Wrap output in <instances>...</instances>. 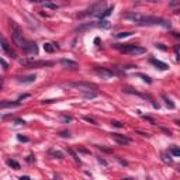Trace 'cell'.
<instances>
[{"label": "cell", "mask_w": 180, "mask_h": 180, "mask_svg": "<svg viewBox=\"0 0 180 180\" xmlns=\"http://www.w3.org/2000/svg\"><path fill=\"white\" fill-rule=\"evenodd\" d=\"M124 18L138 24V25H160V27H165V28H170L172 27L169 20H165L162 17L145 16V14H139V13H127Z\"/></svg>", "instance_id": "obj_1"}, {"label": "cell", "mask_w": 180, "mask_h": 180, "mask_svg": "<svg viewBox=\"0 0 180 180\" xmlns=\"http://www.w3.org/2000/svg\"><path fill=\"white\" fill-rule=\"evenodd\" d=\"M114 48L120 49L123 54L127 55H132V56H138V55H144L146 52L145 48L139 47V45H135V44H125V45H114Z\"/></svg>", "instance_id": "obj_2"}, {"label": "cell", "mask_w": 180, "mask_h": 180, "mask_svg": "<svg viewBox=\"0 0 180 180\" xmlns=\"http://www.w3.org/2000/svg\"><path fill=\"white\" fill-rule=\"evenodd\" d=\"M10 25H11V37H13V41L17 47L21 48V45L24 44V38H23V30L21 27L16 23V21H10Z\"/></svg>", "instance_id": "obj_3"}, {"label": "cell", "mask_w": 180, "mask_h": 180, "mask_svg": "<svg viewBox=\"0 0 180 180\" xmlns=\"http://www.w3.org/2000/svg\"><path fill=\"white\" fill-rule=\"evenodd\" d=\"M65 87H75V89H80L82 92H96L97 86L94 83H89V82H71L66 83Z\"/></svg>", "instance_id": "obj_4"}, {"label": "cell", "mask_w": 180, "mask_h": 180, "mask_svg": "<svg viewBox=\"0 0 180 180\" xmlns=\"http://www.w3.org/2000/svg\"><path fill=\"white\" fill-rule=\"evenodd\" d=\"M20 63L24 68H47L54 66V62L51 61H31V59H20Z\"/></svg>", "instance_id": "obj_5"}, {"label": "cell", "mask_w": 180, "mask_h": 180, "mask_svg": "<svg viewBox=\"0 0 180 180\" xmlns=\"http://www.w3.org/2000/svg\"><path fill=\"white\" fill-rule=\"evenodd\" d=\"M21 49L24 51L25 55H37L38 54V47L35 42L32 41H24V44L21 45Z\"/></svg>", "instance_id": "obj_6"}, {"label": "cell", "mask_w": 180, "mask_h": 180, "mask_svg": "<svg viewBox=\"0 0 180 180\" xmlns=\"http://www.w3.org/2000/svg\"><path fill=\"white\" fill-rule=\"evenodd\" d=\"M0 47H1V49H3V51H4V52H6L10 58H17L16 52L11 49V47L8 45V42L6 41V38H4L3 35H0Z\"/></svg>", "instance_id": "obj_7"}, {"label": "cell", "mask_w": 180, "mask_h": 180, "mask_svg": "<svg viewBox=\"0 0 180 180\" xmlns=\"http://www.w3.org/2000/svg\"><path fill=\"white\" fill-rule=\"evenodd\" d=\"M96 75L97 76H100L102 79H104V80H107V79H111L116 76V73L113 71H110V69H106V68H96Z\"/></svg>", "instance_id": "obj_8"}, {"label": "cell", "mask_w": 180, "mask_h": 180, "mask_svg": "<svg viewBox=\"0 0 180 180\" xmlns=\"http://www.w3.org/2000/svg\"><path fill=\"white\" fill-rule=\"evenodd\" d=\"M111 138L117 142V144H121V145H128V144H131V139H130V138H127L124 135H120V134H111Z\"/></svg>", "instance_id": "obj_9"}, {"label": "cell", "mask_w": 180, "mask_h": 180, "mask_svg": "<svg viewBox=\"0 0 180 180\" xmlns=\"http://www.w3.org/2000/svg\"><path fill=\"white\" fill-rule=\"evenodd\" d=\"M151 62H152V65H155L158 69H160V71H167V69H169L167 63L162 62V61H159V59H155V58H152V59H151Z\"/></svg>", "instance_id": "obj_10"}, {"label": "cell", "mask_w": 180, "mask_h": 180, "mask_svg": "<svg viewBox=\"0 0 180 180\" xmlns=\"http://www.w3.org/2000/svg\"><path fill=\"white\" fill-rule=\"evenodd\" d=\"M21 103L18 102H7V100H4V102H0V110L1 109H13V107H18Z\"/></svg>", "instance_id": "obj_11"}, {"label": "cell", "mask_w": 180, "mask_h": 180, "mask_svg": "<svg viewBox=\"0 0 180 180\" xmlns=\"http://www.w3.org/2000/svg\"><path fill=\"white\" fill-rule=\"evenodd\" d=\"M59 63L65 66V68H72V69H76L78 68V63L75 62V61H71V59H61Z\"/></svg>", "instance_id": "obj_12"}, {"label": "cell", "mask_w": 180, "mask_h": 180, "mask_svg": "<svg viewBox=\"0 0 180 180\" xmlns=\"http://www.w3.org/2000/svg\"><path fill=\"white\" fill-rule=\"evenodd\" d=\"M35 79H37L35 75H28V76H24V78H17V80L23 82V83H32V82H35Z\"/></svg>", "instance_id": "obj_13"}, {"label": "cell", "mask_w": 180, "mask_h": 180, "mask_svg": "<svg viewBox=\"0 0 180 180\" xmlns=\"http://www.w3.org/2000/svg\"><path fill=\"white\" fill-rule=\"evenodd\" d=\"M58 44H49V42H47L45 45H44V49L47 51V52H54L55 49H58Z\"/></svg>", "instance_id": "obj_14"}, {"label": "cell", "mask_w": 180, "mask_h": 180, "mask_svg": "<svg viewBox=\"0 0 180 180\" xmlns=\"http://www.w3.org/2000/svg\"><path fill=\"white\" fill-rule=\"evenodd\" d=\"M7 165H8V166H11V167H14L16 170H18V169H20V163H18V162H16L14 159H7Z\"/></svg>", "instance_id": "obj_15"}, {"label": "cell", "mask_w": 180, "mask_h": 180, "mask_svg": "<svg viewBox=\"0 0 180 180\" xmlns=\"http://www.w3.org/2000/svg\"><path fill=\"white\" fill-rule=\"evenodd\" d=\"M111 11H113V7H110V8H107V10H104V11H103V13H100V14H99V16L97 17H100V18H104V17H107V16H110V14H111Z\"/></svg>", "instance_id": "obj_16"}, {"label": "cell", "mask_w": 180, "mask_h": 180, "mask_svg": "<svg viewBox=\"0 0 180 180\" xmlns=\"http://www.w3.org/2000/svg\"><path fill=\"white\" fill-rule=\"evenodd\" d=\"M68 153H69V155H71L72 158H73V159H75V160H76V162H80V159H79V156H78V153H76V152H75V151H73V149H68Z\"/></svg>", "instance_id": "obj_17"}, {"label": "cell", "mask_w": 180, "mask_h": 180, "mask_svg": "<svg viewBox=\"0 0 180 180\" xmlns=\"http://www.w3.org/2000/svg\"><path fill=\"white\" fill-rule=\"evenodd\" d=\"M132 35V32H118V34H116V37L117 38H127V37H131Z\"/></svg>", "instance_id": "obj_18"}, {"label": "cell", "mask_w": 180, "mask_h": 180, "mask_svg": "<svg viewBox=\"0 0 180 180\" xmlns=\"http://www.w3.org/2000/svg\"><path fill=\"white\" fill-rule=\"evenodd\" d=\"M51 155L54 158H58V159H63V153L59 151H51Z\"/></svg>", "instance_id": "obj_19"}, {"label": "cell", "mask_w": 180, "mask_h": 180, "mask_svg": "<svg viewBox=\"0 0 180 180\" xmlns=\"http://www.w3.org/2000/svg\"><path fill=\"white\" fill-rule=\"evenodd\" d=\"M170 153L173 156H180V149L177 146H173V148H170Z\"/></svg>", "instance_id": "obj_20"}, {"label": "cell", "mask_w": 180, "mask_h": 180, "mask_svg": "<svg viewBox=\"0 0 180 180\" xmlns=\"http://www.w3.org/2000/svg\"><path fill=\"white\" fill-rule=\"evenodd\" d=\"M100 27L106 28V30H109L110 27H111V24H110V21H107V20H102V23H100Z\"/></svg>", "instance_id": "obj_21"}, {"label": "cell", "mask_w": 180, "mask_h": 180, "mask_svg": "<svg viewBox=\"0 0 180 180\" xmlns=\"http://www.w3.org/2000/svg\"><path fill=\"white\" fill-rule=\"evenodd\" d=\"M162 97H163V100L166 102V104H167V106H169L170 109H174V103H173L172 100H170V99H167L166 96H162Z\"/></svg>", "instance_id": "obj_22"}, {"label": "cell", "mask_w": 180, "mask_h": 180, "mask_svg": "<svg viewBox=\"0 0 180 180\" xmlns=\"http://www.w3.org/2000/svg\"><path fill=\"white\" fill-rule=\"evenodd\" d=\"M137 76H139V78H142L146 83H152V80H151V78L149 76H146V75H142V73H137Z\"/></svg>", "instance_id": "obj_23"}, {"label": "cell", "mask_w": 180, "mask_h": 180, "mask_svg": "<svg viewBox=\"0 0 180 180\" xmlns=\"http://www.w3.org/2000/svg\"><path fill=\"white\" fill-rule=\"evenodd\" d=\"M93 25H94V24H92V23H89V24H83V25H80V27H78L76 30H78V31H82V30H85V28H89V27L92 28Z\"/></svg>", "instance_id": "obj_24"}, {"label": "cell", "mask_w": 180, "mask_h": 180, "mask_svg": "<svg viewBox=\"0 0 180 180\" xmlns=\"http://www.w3.org/2000/svg\"><path fill=\"white\" fill-rule=\"evenodd\" d=\"M45 7L51 8V10H56V8H58V4H54V3H45Z\"/></svg>", "instance_id": "obj_25"}, {"label": "cell", "mask_w": 180, "mask_h": 180, "mask_svg": "<svg viewBox=\"0 0 180 180\" xmlns=\"http://www.w3.org/2000/svg\"><path fill=\"white\" fill-rule=\"evenodd\" d=\"M83 96H85L86 99H94V97H96L97 94H96V93H85Z\"/></svg>", "instance_id": "obj_26"}, {"label": "cell", "mask_w": 180, "mask_h": 180, "mask_svg": "<svg viewBox=\"0 0 180 180\" xmlns=\"http://www.w3.org/2000/svg\"><path fill=\"white\" fill-rule=\"evenodd\" d=\"M85 121H87V123H90V124H93V125H97V123L94 121L93 118H90V117H85Z\"/></svg>", "instance_id": "obj_27"}, {"label": "cell", "mask_w": 180, "mask_h": 180, "mask_svg": "<svg viewBox=\"0 0 180 180\" xmlns=\"http://www.w3.org/2000/svg\"><path fill=\"white\" fill-rule=\"evenodd\" d=\"M28 97H30V94H23V96H20V97H18V100H17V102L21 103V100H25V99H28Z\"/></svg>", "instance_id": "obj_28"}, {"label": "cell", "mask_w": 180, "mask_h": 180, "mask_svg": "<svg viewBox=\"0 0 180 180\" xmlns=\"http://www.w3.org/2000/svg\"><path fill=\"white\" fill-rule=\"evenodd\" d=\"M155 47H156V48H159V49H162V51H166V49H167V48L165 47L163 44H155Z\"/></svg>", "instance_id": "obj_29"}, {"label": "cell", "mask_w": 180, "mask_h": 180, "mask_svg": "<svg viewBox=\"0 0 180 180\" xmlns=\"http://www.w3.org/2000/svg\"><path fill=\"white\" fill-rule=\"evenodd\" d=\"M113 125L114 127H117V128H123V124H121V123H118V121H113Z\"/></svg>", "instance_id": "obj_30"}, {"label": "cell", "mask_w": 180, "mask_h": 180, "mask_svg": "<svg viewBox=\"0 0 180 180\" xmlns=\"http://www.w3.org/2000/svg\"><path fill=\"white\" fill-rule=\"evenodd\" d=\"M62 120L65 121V123H71V121H72V118H71V117H66V116H63Z\"/></svg>", "instance_id": "obj_31"}, {"label": "cell", "mask_w": 180, "mask_h": 180, "mask_svg": "<svg viewBox=\"0 0 180 180\" xmlns=\"http://www.w3.org/2000/svg\"><path fill=\"white\" fill-rule=\"evenodd\" d=\"M17 138H18L20 141H24V142H27V141H28V138H25V137H23V135H18Z\"/></svg>", "instance_id": "obj_32"}, {"label": "cell", "mask_w": 180, "mask_h": 180, "mask_svg": "<svg viewBox=\"0 0 180 180\" xmlns=\"http://www.w3.org/2000/svg\"><path fill=\"white\" fill-rule=\"evenodd\" d=\"M16 123H17V124H20V125L25 124V123H24V120H20V118H17V120H16Z\"/></svg>", "instance_id": "obj_33"}, {"label": "cell", "mask_w": 180, "mask_h": 180, "mask_svg": "<svg viewBox=\"0 0 180 180\" xmlns=\"http://www.w3.org/2000/svg\"><path fill=\"white\" fill-rule=\"evenodd\" d=\"M174 52H176V56L179 58V45H176V47H174Z\"/></svg>", "instance_id": "obj_34"}, {"label": "cell", "mask_w": 180, "mask_h": 180, "mask_svg": "<svg viewBox=\"0 0 180 180\" xmlns=\"http://www.w3.org/2000/svg\"><path fill=\"white\" fill-rule=\"evenodd\" d=\"M20 180H31V179H30V176H21Z\"/></svg>", "instance_id": "obj_35"}, {"label": "cell", "mask_w": 180, "mask_h": 180, "mask_svg": "<svg viewBox=\"0 0 180 180\" xmlns=\"http://www.w3.org/2000/svg\"><path fill=\"white\" fill-rule=\"evenodd\" d=\"M61 137H69V132H66V131H63V132H61Z\"/></svg>", "instance_id": "obj_36"}, {"label": "cell", "mask_w": 180, "mask_h": 180, "mask_svg": "<svg viewBox=\"0 0 180 180\" xmlns=\"http://www.w3.org/2000/svg\"><path fill=\"white\" fill-rule=\"evenodd\" d=\"M0 63H1V65H3V66H4V69H6V68H7V63L4 62V61H3V59H0Z\"/></svg>", "instance_id": "obj_37"}, {"label": "cell", "mask_w": 180, "mask_h": 180, "mask_svg": "<svg viewBox=\"0 0 180 180\" xmlns=\"http://www.w3.org/2000/svg\"><path fill=\"white\" fill-rule=\"evenodd\" d=\"M99 162H100V163H103V165H107V162H106V160H104V159H102V158H100V159H99Z\"/></svg>", "instance_id": "obj_38"}, {"label": "cell", "mask_w": 180, "mask_h": 180, "mask_svg": "<svg viewBox=\"0 0 180 180\" xmlns=\"http://www.w3.org/2000/svg\"><path fill=\"white\" fill-rule=\"evenodd\" d=\"M1 87H3V79L0 78V89H1Z\"/></svg>", "instance_id": "obj_39"}]
</instances>
